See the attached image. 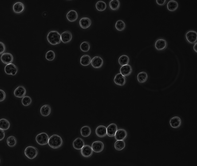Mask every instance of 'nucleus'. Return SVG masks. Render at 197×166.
<instances>
[{
  "label": "nucleus",
  "mask_w": 197,
  "mask_h": 166,
  "mask_svg": "<svg viewBox=\"0 0 197 166\" xmlns=\"http://www.w3.org/2000/svg\"><path fill=\"white\" fill-rule=\"evenodd\" d=\"M26 93V89L22 85L17 87L14 91V96L17 98H23L25 97Z\"/></svg>",
  "instance_id": "nucleus-16"
},
{
  "label": "nucleus",
  "mask_w": 197,
  "mask_h": 166,
  "mask_svg": "<svg viewBox=\"0 0 197 166\" xmlns=\"http://www.w3.org/2000/svg\"><path fill=\"white\" fill-rule=\"evenodd\" d=\"M156 2L158 4L160 5V6H163L167 3V1L166 0H156Z\"/></svg>",
  "instance_id": "nucleus-41"
},
{
  "label": "nucleus",
  "mask_w": 197,
  "mask_h": 166,
  "mask_svg": "<svg viewBox=\"0 0 197 166\" xmlns=\"http://www.w3.org/2000/svg\"><path fill=\"white\" fill-rule=\"evenodd\" d=\"M167 9L170 11H175L178 7V3L176 1H169L167 5Z\"/></svg>",
  "instance_id": "nucleus-27"
},
{
  "label": "nucleus",
  "mask_w": 197,
  "mask_h": 166,
  "mask_svg": "<svg viewBox=\"0 0 197 166\" xmlns=\"http://www.w3.org/2000/svg\"><path fill=\"white\" fill-rule=\"evenodd\" d=\"M63 143V140L61 136L54 134L49 138L48 144L51 148L57 149L62 146Z\"/></svg>",
  "instance_id": "nucleus-1"
},
{
  "label": "nucleus",
  "mask_w": 197,
  "mask_h": 166,
  "mask_svg": "<svg viewBox=\"0 0 197 166\" xmlns=\"http://www.w3.org/2000/svg\"><path fill=\"white\" fill-rule=\"evenodd\" d=\"M104 144L102 142L97 141L92 143L91 147L93 152L100 153L102 152L104 150Z\"/></svg>",
  "instance_id": "nucleus-11"
},
{
  "label": "nucleus",
  "mask_w": 197,
  "mask_h": 166,
  "mask_svg": "<svg viewBox=\"0 0 197 166\" xmlns=\"http://www.w3.org/2000/svg\"><path fill=\"white\" fill-rule=\"evenodd\" d=\"M114 148L117 150L120 151L125 148L126 144L124 140H117L114 145Z\"/></svg>",
  "instance_id": "nucleus-32"
},
{
  "label": "nucleus",
  "mask_w": 197,
  "mask_h": 166,
  "mask_svg": "<svg viewBox=\"0 0 197 166\" xmlns=\"http://www.w3.org/2000/svg\"><path fill=\"white\" fill-rule=\"evenodd\" d=\"M92 59L88 55L85 54L80 59V63L83 66H86L91 64Z\"/></svg>",
  "instance_id": "nucleus-25"
},
{
  "label": "nucleus",
  "mask_w": 197,
  "mask_h": 166,
  "mask_svg": "<svg viewBox=\"0 0 197 166\" xmlns=\"http://www.w3.org/2000/svg\"><path fill=\"white\" fill-rule=\"evenodd\" d=\"M32 102L31 98L29 96H25L22 98V103L23 105L25 107L30 105Z\"/></svg>",
  "instance_id": "nucleus-37"
},
{
  "label": "nucleus",
  "mask_w": 197,
  "mask_h": 166,
  "mask_svg": "<svg viewBox=\"0 0 197 166\" xmlns=\"http://www.w3.org/2000/svg\"><path fill=\"white\" fill-rule=\"evenodd\" d=\"M10 123L7 120L5 119H0V129L2 130H6L9 129Z\"/></svg>",
  "instance_id": "nucleus-26"
},
{
  "label": "nucleus",
  "mask_w": 197,
  "mask_h": 166,
  "mask_svg": "<svg viewBox=\"0 0 197 166\" xmlns=\"http://www.w3.org/2000/svg\"><path fill=\"white\" fill-rule=\"evenodd\" d=\"M114 81L116 85L120 86H123L125 85L126 82V77L123 76L121 73H118L115 76Z\"/></svg>",
  "instance_id": "nucleus-12"
},
{
  "label": "nucleus",
  "mask_w": 197,
  "mask_h": 166,
  "mask_svg": "<svg viewBox=\"0 0 197 166\" xmlns=\"http://www.w3.org/2000/svg\"><path fill=\"white\" fill-rule=\"evenodd\" d=\"M0 163H1V160H0Z\"/></svg>",
  "instance_id": "nucleus-44"
},
{
  "label": "nucleus",
  "mask_w": 197,
  "mask_h": 166,
  "mask_svg": "<svg viewBox=\"0 0 197 166\" xmlns=\"http://www.w3.org/2000/svg\"><path fill=\"white\" fill-rule=\"evenodd\" d=\"M25 156L28 159H33L38 155V150L35 147L30 146L25 148Z\"/></svg>",
  "instance_id": "nucleus-3"
},
{
  "label": "nucleus",
  "mask_w": 197,
  "mask_h": 166,
  "mask_svg": "<svg viewBox=\"0 0 197 166\" xmlns=\"http://www.w3.org/2000/svg\"><path fill=\"white\" fill-rule=\"evenodd\" d=\"M186 41L191 44H194L197 42V33L193 30H190L187 31L185 34Z\"/></svg>",
  "instance_id": "nucleus-5"
},
{
  "label": "nucleus",
  "mask_w": 197,
  "mask_h": 166,
  "mask_svg": "<svg viewBox=\"0 0 197 166\" xmlns=\"http://www.w3.org/2000/svg\"><path fill=\"white\" fill-rule=\"evenodd\" d=\"M129 57L126 55H123L119 58L118 62L120 65L122 66L123 65H128L129 62Z\"/></svg>",
  "instance_id": "nucleus-30"
},
{
  "label": "nucleus",
  "mask_w": 197,
  "mask_h": 166,
  "mask_svg": "<svg viewBox=\"0 0 197 166\" xmlns=\"http://www.w3.org/2000/svg\"><path fill=\"white\" fill-rule=\"evenodd\" d=\"M80 49L83 52H88L90 49L89 43L87 41H84L82 43L80 46Z\"/></svg>",
  "instance_id": "nucleus-36"
},
{
  "label": "nucleus",
  "mask_w": 197,
  "mask_h": 166,
  "mask_svg": "<svg viewBox=\"0 0 197 166\" xmlns=\"http://www.w3.org/2000/svg\"><path fill=\"white\" fill-rule=\"evenodd\" d=\"M91 20L88 17H83L80 21V26L83 29H87L91 24Z\"/></svg>",
  "instance_id": "nucleus-22"
},
{
  "label": "nucleus",
  "mask_w": 197,
  "mask_h": 166,
  "mask_svg": "<svg viewBox=\"0 0 197 166\" xmlns=\"http://www.w3.org/2000/svg\"><path fill=\"white\" fill-rule=\"evenodd\" d=\"M197 43L196 42V43L195 44H194V45L193 47V49L194 51L196 52V53H197Z\"/></svg>",
  "instance_id": "nucleus-43"
},
{
  "label": "nucleus",
  "mask_w": 197,
  "mask_h": 166,
  "mask_svg": "<svg viewBox=\"0 0 197 166\" xmlns=\"http://www.w3.org/2000/svg\"><path fill=\"white\" fill-rule=\"evenodd\" d=\"M114 136L117 140H124L128 136V133L124 129H118L117 131Z\"/></svg>",
  "instance_id": "nucleus-10"
},
{
  "label": "nucleus",
  "mask_w": 197,
  "mask_h": 166,
  "mask_svg": "<svg viewBox=\"0 0 197 166\" xmlns=\"http://www.w3.org/2000/svg\"><path fill=\"white\" fill-rule=\"evenodd\" d=\"M55 53L53 50H50L46 53L45 58L49 61H53L55 58Z\"/></svg>",
  "instance_id": "nucleus-38"
},
{
  "label": "nucleus",
  "mask_w": 197,
  "mask_h": 166,
  "mask_svg": "<svg viewBox=\"0 0 197 166\" xmlns=\"http://www.w3.org/2000/svg\"><path fill=\"white\" fill-rule=\"evenodd\" d=\"M170 124L172 128H178L181 126L182 124L181 120L179 116H175L170 119Z\"/></svg>",
  "instance_id": "nucleus-15"
},
{
  "label": "nucleus",
  "mask_w": 197,
  "mask_h": 166,
  "mask_svg": "<svg viewBox=\"0 0 197 166\" xmlns=\"http://www.w3.org/2000/svg\"><path fill=\"white\" fill-rule=\"evenodd\" d=\"M120 73L124 77L129 76L132 73V67L130 65H123L120 67Z\"/></svg>",
  "instance_id": "nucleus-18"
},
{
  "label": "nucleus",
  "mask_w": 197,
  "mask_h": 166,
  "mask_svg": "<svg viewBox=\"0 0 197 166\" xmlns=\"http://www.w3.org/2000/svg\"><path fill=\"white\" fill-rule=\"evenodd\" d=\"M6 50V45L3 42H0V54H2L4 53Z\"/></svg>",
  "instance_id": "nucleus-39"
},
{
  "label": "nucleus",
  "mask_w": 197,
  "mask_h": 166,
  "mask_svg": "<svg viewBox=\"0 0 197 166\" xmlns=\"http://www.w3.org/2000/svg\"><path fill=\"white\" fill-rule=\"evenodd\" d=\"M51 112V108L50 106L46 104L43 105L40 109V113L42 116H48L50 114Z\"/></svg>",
  "instance_id": "nucleus-24"
},
{
  "label": "nucleus",
  "mask_w": 197,
  "mask_h": 166,
  "mask_svg": "<svg viewBox=\"0 0 197 166\" xmlns=\"http://www.w3.org/2000/svg\"><path fill=\"white\" fill-rule=\"evenodd\" d=\"M25 7L22 2H16L13 6V10L17 14H20L25 10Z\"/></svg>",
  "instance_id": "nucleus-14"
},
{
  "label": "nucleus",
  "mask_w": 197,
  "mask_h": 166,
  "mask_svg": "<svg viewBox=\"0 0 197 166\" xmlns=\"http://www.w3.org/2000/svg\"><path fill=\"white\" fill-rule=\"evenodd\" d=\"M5 73L8 75L15 76L18 72V68L14 64H7L4 68Z\"/></svg>",
  "instance_id": "nucleus-7"
},
{
  "label": "nucleus",
  "mask_w": 197,
  "mask_h": 166,
  "mask_svg": "<svg viewBox=\"0 0 197 166\" xmlns=\"http://www.w3.org/2000/svg\"><path fill=\"white\" fill-rule=\"evenodd\" d=\"M107 135L109 137H112L115 136L117 130V125L115 124H111L107 127Z\"/></svg>",
  "instance_id": "nucleus-17"
},
{
  "label": "nucleus",
  "mask_w": 197,
  "mask_h": 166,
  "mask_svg": "<svg viewBox=\"0 0 197 166\" xmlns=\"http://www.w3.org/2000/svg\"><path fill=\"white\" fill-rule=\"evenodd\" d=\"M5 133L4 131L0 129V141L3 140L4 138Z\"/></svg>",
  "instance_id": "nucleus-42"
},
{
  "label": "nucleus",
  "mask_w": 197,
  "mask_h": 166,
  "mask_svg": "<svg viewBox=\"0 0 197 166\" xmlns=\"http://www.w3.org/2000/svg\"><path fill=\"white\" fill-rule=\"evenodd\" d=\"M7 143L9 147H14L17 144V139L15 136H10L7 139Z\"/></svg>",
  "instance_id": "nucleus-33"
},
{
  "label": "nucleus",
  "mask_w": 197,
  "mask_h": 166,
  "mask_svg": "<svg viewBox=\"0 0 197 166\" xmlns=\"http://www.w3.org/2000/svg\"><path fill=\"white\" fill-rule=\"evenodd\" d=\"M96 9L100 11H104L107 7L106 4L103 1H99L96 5Z\"/></svg>",
  "instance_id": "nucleus-35"
},
{
  "label": "nucleus",
  "mask_w": 197,
  "mask_h": 166,
  "mask_svg": "<svg viewBox=\"0 0 197 166\" xmlns=\"http://www.w3.org/2000/svg\"><path fill=\"white\" fill-rule=\"evenodd\" d=\"M91 64L92 66L96 69H99L102 67L104 62L103 59L100 56H95L92 59Z\"/></svg>",
  "instance_id": "nucleus-9"
},
{
  "label": "nucleus",
  "mask_w": 197,
  "mask_h": 166,
  "mask_svg": "<svg viewBox=\"0 0 197 166\" xmlns=\"http://www.w3.org/2000/svg\"><path fill=\"white\" fill-rule=\"evenodd\" d=\"M1 59L3 63L7 65L12 63L14 60V57L11 53H4L1 56Z\"/></svg>",
  "instance_id": "nucleus-13"
},
{
  "label": "nucleus",
  "mask_w": 197,
  "mask_h": 166,
  "mask_svg": "<svg viewBox=\"0 0 197 166\" xmlns=\"http://www.w3.org/2000/svg\"><path fill=\"white\" fill-rule=\"evenodd\" d=\"M167 46V42L164 39H159L155 43V47L158 51L164 50Z\"/></svg>",
  "instance_id": "nucleus-6"
},
{
  "label": "nucleus",
  "mask_w": 197,
  "mask_h": 166,
  "mask_svg": "<svg viewBox=\"0 0 197 166\" xmlns=\"http://www.w3.org/2000/svg\"><path fill=\"white\" fill-rule=\"evenodd\" d=\"M96 135L99 137L103 138L107 136V128L103 125H100L96 130Z\"/></svg>",
  "instance_id": "nucleus-21"
},
{
  "label": "nucleus",
  "mask_w": 197,
  "mask_h": 166,
  "mask_svg": "<svg viewBox=\"0 0 197 166\" xmlns=\"http://www.w3.org/2000/svg\"><path fill=\"white\" fill-rule=\"evenodd\" d=\"M66 17L67 19L70 22H74L77 20L78 15L76 10H71L67 13Z\"/></svg>",
  "instance_id": "nucleus-23"
},
{
  "label": "nucleus",
  "mask_w": 197,
  "mask_h": 166,
  "mask_svg": "<svg viewBox=\"0 0 197 166\" xmlns=\"http://www.w3.org/2000/svg\"><path fill=\"white\" fill-rule=\"evenodd\" d=\"M6 98V94L2 90L0 89V102L3 101Z\"/></svg>",
  "instance_id": "nucleus-40"
},
{
  "label": "nucleus",
  "mask_w": 197,
  "mask_h": 166,
  "mask_svg": "<svg viewBox=\"0 0 197 166\" xmlns=\"http://www.w3.org/2000/svg\"><path fill=\"white\" fill-rule=\"evenodd\" d=\"M148 78L146 72H139L137 76V80L138 82L140 83L145 82Z\"/></svg>",
  "instance_id": "nucleus-29"
},
{
  "label": "nucleus",
  "mask_w": 197,
  "mask_h": 166,
  "mask_svg": "<svg viewBox=\"0 0 197 166\" xmlns=\"http://www.w3.org/2000/svg\"><path fill=\"white\" fill-rule=\"evenodd\" d=\"M47 39L49 43L56 45L61 42V34L57 31H51L47 36Z\"/></svg>",
  "instance_id": "nucleus-2"
},
{
  "label": "nucleus",
  "mask_w": 197,
  "mask_h": 166,
  "mask_svg": "<svg viewBox=\"0 0 197 166\" xmlns=\"http://www.w3.org/2000/svg\"><path fill=\"white\" fill-rule=\"evenodd\" d=\"M120 6V2L118 0H111L109 2V7L111 10H117Z\"/></svg>",
  "instance_id": "nucleus-31"
},
{
  "label": "nucleus",
  "mask_w": 197,
  "mask_h": 166,
  "mask_svg": "<svg viewBox=\"0 0 197 166\" xmlns=\"http://www.w3.org/2000/svg\"><path fill=\"white\" fill-rule=\"evenodd\" d=\"M126 26L125 22L121 20H119L117 21L115 24L116 29L120 31L124 30L126 28Z\"/></svg>",
  "instance_id": "nucleus-34"
},
{
  "label": "nucleus",
  "mask_w": 197,
  "mask_h": 166,
  "mask_svg": "<svg viewBox=\"0 0 197 166\" xmlns=\"http://www.w3.org/2000/svg\"><path fill=\"white\" fill-rule=\"evenodd\" d=\"M81 153L84 158H89L92 156L93 151L90 146L85 145L81 150Z\"/></svg>",
  "instance_id": "nucleus-8"
},
{
  "label": "nucleus",
  "mask_w": 197,
  "mask_h": 166,
  "mask_svg": "<svg viewBox=\"0 0 197 166\" xmlns=\"http://www.w3.org/2000/svg\"><path fill=\"white\" fill-rule=\"evenodd\" d=\"M91 133V130L88 126H84L81 129V136L84 137L89 136Z\"/></svg>",
  "instance_id": "nucleus-28"
},
{
  "label": "nucleus",
  "mask_w": 197,
  "mask_h": 166,
  "mask_svg": "<svg viewBox=\"0 0 197 166\" xmlns=\"http://www.w3.org/2000/svg\"><path fill=\"white\" fill-rule=\"evenodd\" d=\"M84 145L85 143L84 140L81 138L78 137L73 141V147L75 149L81 150Z\"/></svg>",
  "instance_id": "nucleus-20"
},
{
  "label": "nucleus",
  "mask_w": 197,
  "mask_h": 166,
  "mask_svg": "<svg viewBox=\"0 0 197 166\" xmlns=\"http://www.w3.org/2000/svg\"><path fill=\"white\" fill-rule=\"evenodd\" d=\"M49 136L46 133L42 132L37 135L36 140L37 144L41 145H45L48 144Z\"/></svg>",
  "instance_id": "nucleus-4"
},
{
  "label": "nucleus",
  "mask_w": 197,
  "mask_h": 166,
  "mask_svg": "<svg viewBox=\"0 0 197 166\" xmlns=\"http://www.w3.org/2000/svg\"><path fill=\"white\" fill-rule=\"evenodd\" d=\"M61 40L64 43H67L71 41L72 34L69 31H65L61 34Z\"/></svg>",
  "instance_id": "nucleus-19"
}]
</instances>
